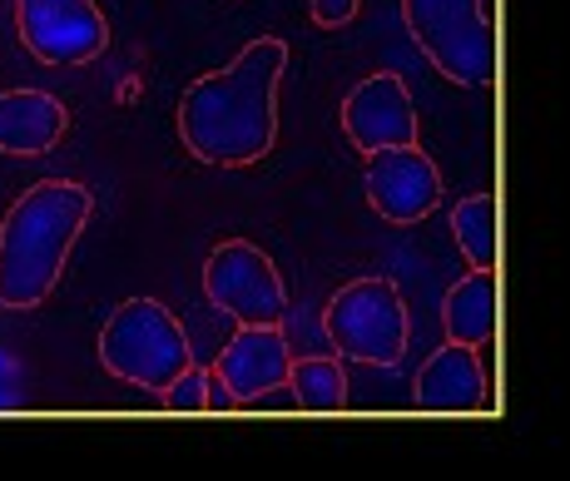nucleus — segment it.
Wrapping results in <instances>:
<instances>
[{"mask_svg": "<svg viewBox=\"0 0 570 481\" xmlns=\"http://www.w3.org/2000/svg\"><path fill=\"white\" fill-rule=\"evenodd\" d=\"M16 26L40 65H90L109 50V26L95 0H16Z\"/></svg>", "mask_w": 570, "mask_h": 481, "instance_id": "0eeeda50", "label": "nucleus"}, {"mask_svg": "<svg viewBox=\"0 0 570 481\" xmlns=\"http://www.w3.org/2000/svg\"><path fill=\"white\" fill-rule=\"evenodd\" d=\"M288 363L293 357H288L283 323H273V327L238 323V333L228 337L224 353H218L214 373L234 392L238 408H244V402H258V397H268V392H278L283 382H288Z\"/></svg>", "mask_w": 570, "mask_h": 481, "instance_id": "9d476101", "label": "nucleus"}, {"mask_svg": "<svg viewBox=\"0 0 570 481\" xmlns=\"http://www.w3.org/2000/svg\"><path fill=\"white\" fill-rule=\"evenodd\" d=\"M308 6H313V20L323 30H343L347 20L357 16V6H363V0H308Z\"/></svg>", "mask_w": 570, "mask_h": 481, "instance_id": "f3484780", "label": "nucleus"}, {"mask_svg": "<svg viewBox=\"0 0 570 481\" xmlns=\"http://www.w3.org/2000/svg\"><path fill=\"white\" fill-rule=\"evenodd\" d=\"M416 50L452 85H487L497 70L487 0H402Z\"/></svg>", "mask_w": 570, "mask_h": 481, "instance_id": "39448f33", "label": "nucleus"}, {"mask_svg": "<svg viewBox=\"0 0 570 481\" xmlns=\"http://www.w3.org/2000/svg\"><path fill=\"white\" fill-rule=\"evenodd\" d=\"M204 293L218 313H228L234 323H258L273 327L288 318V283L273 268V258L258 244L228 238L208 254L204 264Z\"/></svg>", "mask_w": 570, "mask_h": 481, "instance_id": "423d86ee", "label": "nucleus"}, {"mask_svg": "<svg viewBox=\"0 0 570 481\" xmlns=\"http://www.w3.org/2000/svg\"><path fill=\"white\" fill-rule=\"evenodd\" d=\"M90 214V189L75 179H46L10 204L0 224V308L30 313L50 298Z\"/></svg>", "mask_w": 570, "mask_h": 481, "instance_id": "f03ea898", "label": "nucleus"}, {"mask_svg": "<svg viewBox=\"0 0 570 481\" xmlns=\"http://www.w3.org/2000/svg\"><path fill=\"white\" fill-rule=\"evenodd\" d=\"M363 189L372 214H382L387 224H422L426 214L442 209V174L416 145L372 149L363 169Z\"/></svg>", "mask_w": 570, "mask_h": 481, "instance_id": "6e6552de", "label": "nucleus"}, {"mask_svg": "<svg viewBox=\"0 0 570 481\" xmlns=\"http://www.w3.org/2000/svg\"><path fill=\"white\" fill-rule=\"evenodd\" d=\"M100 363L109 377L135 382L145 392H164L194 363L184 323L155 298H129L100 327Z\"/></svg>", "mask_w": 570, "mask_h": 481, "instance_id": "7ed1b4c3", "label": "nucleus"}, {"mask_svg": "<svg viewBox=\"0 0 570 481\" xmlns=\"http://www.w3.org/2000/svg\"><path fill=\"white\" fill-rule=\"evenodd\" d=\"M327 343L337 357L347 363H367V367H397L407 353L412 318L402 288L392 278H353L327 298L323 313Z\"/></svg>", "mask_w": 570, "mask_h": 481, "instance_id": "20e7f679", "label": "nucleus"}, {"mask_svg": "<svg viewBox=\"0 0 570 481\" xmlns=\"http://www.w3.org/2000/svg\"><path fill=\"white\" fill-rule=\"evenodd\" d=\"M456 248L466 254L471 268H497V199L491 194H466L452 209Z\"/></svg>", "mask_w": 570, "mask_h": 481, "instance_id": "2eb2a0df", "label": "nucleus"}, {"mask_svg": "<svg viewBox=\"0 0 570 481\" xmlns=\"http://www.w3.org/2000/svg\"><path fill=\"white\" fill-rule=\"evenodd\" d=\"M343 135L363 155L387 145H416V109H412L407 80L392 70H377L363 85H353L343 100Z\"/></svg>", "mask_w": 570, "mask_h": 481, "instance_id": "1a4fd4ad", "label": "nucleus"}, {"mask_svg": "<svg viewBox=\"0 0 570 481\" xmlns=\"http://www.w3.org/2000/svg\"><path fill=\"white\" fill-rule=\"evenodd\" d=\"M293 402L303 412H343L347 408V377L337 357H293L288 363V382Z\"/></svg>", "mask_w": 570, "mask_h": 481, "instance_id": "4468645a", "label": "nucleus"}, {"mask_svg": "<svg viewBox=\"0 0 570 481\" xmlns=\"http://www.w3.org/2000/svg\"><path fill=\"white\" fill-rule=\"evenodd\" d=\"M442 327L452 343L481 347L497 337V268H471L456 288H446Z\"/></svg>", "mask_w": 570, "mask_h": 481, "instance_id": "ddd939ff", "label": "nucleus"}, {"mask_svg": "<svg viewBox=\"0 0 570 481\" xmlns=\"http://www.w3.org/2000/svg\"><path fill=\"white\" fill-rule=\"evenodd\" d=\"M238 402H234V392L218 382V373H208V412H234Z\"/></svg>", "mask_w": 570, "mask_h": 481, "instance_id": "a211bd4d", "label": "nucleus"}, {"mask_svg": "<svg viewBox=\"0 0 570 481\" xmlns=\"http://www.w3.org/2000/svg\"><path fill=\"white\" fill-rule=\"evenodd\" d=\"M288 70V40H248L224 70L179 95V139L199 164L248 169L278 145V85Z\"/></svg>", "mask_w": 570, "mask_h": 481, "instance_id": "f257e3e1", "label": "nucleus"}, {"mask_svg": "<svg viewBox=\"0 0 570 481\" xmlns=\"http://www.w3.org/2000/svg\"><path fill=\"white\" fill-rule=\"evenodd\" d=\"M164 408L169 412H208V367H184L179 377L169 382V387L159 392Z\"/></svg>", "mask_w": 570, "mask_h": 481, "instance_id": "dca6fc26", "label": "nucleus"}, {"mask_svg": "<svg viewBox=\"0 0 570 481\" xmlns=\"http://www.w3.org/2000/svg\"><path fill=\"white\" fill-rule=\"evenodd\" d=\"M70 129V115L50 90H6L0 95V155L40 159Z\"/></svg>", "mask_w": 570, "mask_h": 481, "instance_id": "f8f14e48", "label": "nucleus"}, {"mask_svg": "<svg viewBox=\"0 0 570 481\" xmlns=\"http://www.w3.org/2000/svg\"><path fill=\"white\" fill-rule=\"evenodd\" d=\"M412 397L422 412H487L491 408L487 363H481L476 347L446 337V347H436L422 363V373L412 382Z\"/></svg>", "mask_w": 570, "mask_h": 481, "instance_id": "9b49d317", "label": "nucleus"}]
</instances>
